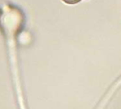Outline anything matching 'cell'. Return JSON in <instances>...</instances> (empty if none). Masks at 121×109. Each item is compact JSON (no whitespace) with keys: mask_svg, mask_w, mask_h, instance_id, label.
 Masks as SVG:
<instances>
[{"mask_svg":"<svg viewBox=\"0 0 121 109\" xmlns=\"http://www.w3.org/2000/svg\"><path fill=\"white\" fill-rule=\"evenodd\" d=\"M63 1L66 2V3H69V4H75V3H77L80 0H63Z\"/></svg>","mask_w":121,"mask_h":109,"instance_id":"1","label":"cell"}]
</instances>
